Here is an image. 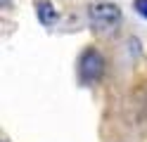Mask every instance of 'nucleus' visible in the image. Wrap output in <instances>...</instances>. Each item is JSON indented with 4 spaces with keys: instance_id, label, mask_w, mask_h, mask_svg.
<instances>
[{
    "instance_id": "obj_2",
    "label": "nucleus",
    "mask_w": 147,
    "mask_h": 142,
    "mask_svg": "<svg viewBox=\"0 0 147 142\" xmlns=\"http://www.w3.org/2000/svg\"><path fill=\"white\" fill-rule=\"evenodd\" d=\"M102 71H105V59H102V55H100L97 50L90 47V50H86L83 55H81V59H78V76H81L83 83L100 81Z\"/></svg>"
},
{
    "instance_id": "obj_3",
    "label": "nucleus",
    "mask_w": 147,
    "mask_h": 142,
    "mask_svg": "<svg viewBox=\"0 0 147 142\" xmlns=\"http://www.w3.org/2000/svg\"><path fill=\"white\" fill-rule=\"evenodd\" d=\"M33 7H36V17H38V22L43 26H52L59 19V12L55 9V5L50 3V0H36Z\"/></svg>"
},
{
    "instance_id": "obj_4",
    "label": "nucleus",
    "mask_w": 147,
    "mask_h": 142,
    "mask_svg": "<svg viewBox=\"0 0 147 142\" xmlns=\"http://www.w3.org/2000/svg\"><path fill=\"white\" fill-rule=\"evenodd\" d=\"M133 7L142 19H147V0H133Z\"/></svg>"
},
{
    "instance_id": "obj_1",
    "label": "nucleus",
    "mask_w": 147,
    "mask_h": 142,
    "mask_svg": "<svg viewBox=\"0 0 147 142\" xmlns=\"http://www.w3.org/2000/svg\"><path fill=\"white\" fill-rule=\"evenodd\" d=\"M88 19H90V26H93L95 31L107 33V31H112L114 26L121 24V9L114 3H97V5L90 7Z\"/></svg>"
}]
</instances>
